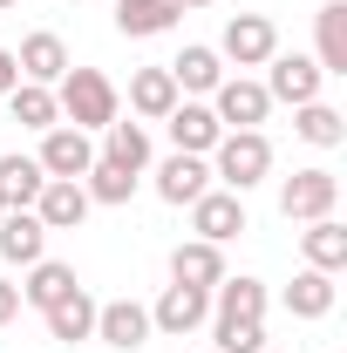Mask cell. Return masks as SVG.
Listing matches in <instances>:
<instances>
[{"label":"cell","instance_id":"cell-1","mask_svg":"<svg viewBox=\"0 0 347 353\" xmlns=\"http://www.w3.org/2000/svg\"><path fill=\"white\" fill-rule=\"evenodd\" d=\"M55 109H62L75 130H109L116 109H123V95H116V82H109L102 68H68V75L55 82Z\"/></svg>","mask_w":347,"mask_h":353},{"label":"cell","instance_id":"cell-2","mask_svg":"<svg viewBox=\"0 0 347 353\" xmlns=\"http://www.w3.org/2000/svg\"><path fill=\"white\" fill-rule=\"evenodd\" d=\"M272 176V143H265L259 130H225L212 143V183H225V190H252V183H265Z\"/></svg>","mask_w":347,"mask_h":353},{"label":"cell","instance_id":"cell-3","mask_svg":"<svg viewBox=\"0 0 347 353\" xmlns=\"http://www.w3.org/2000/svg\"><path fill=\"white\" fill-rule=\"evenodd\" d=\"M334 204H341V176L334 170H293L286 183H279V211L293 224H313V218H334Z\"/></svg>","mask_w":347,"mask_h":353},{"label":"cell","instance_id":"cell-4","mask_svg":"<svg viewBox=\"0 0 347 353\" xmlns=\"http://www.w3.org/2000/svg\"><path fill=\"white\" fill-rule=\"evenodd\" d=\"M279 54V28L265 14H232L225 21V41H218V61H238V68H265Z\"/></svg>","mask_w":347,"mask_h":353},{"label":"cell","instance_id":"cell-5","mask_svg":"<svg viewBox=\"0 0 347 353\" xmlns=\"http://www.w3.org/2000/svg\"><path fill=\"white\" fill-rule=\"evenodd\" d=\"M212 116L225 123V130H259L265 116H272V95H265V82L225 75V82L212 88Z\"/></svg>","mask_w":347,"mask_h":353},{"label":"cell","instance_id":"cell-6","mask_svg":"<svg viewBox=\"0 0 347 353\" xmlns=\"http://www.w3.org/2000/svg\"><path fill=\"white\" fill-rule=\"evenodd\" d=\"M48 176H75L82 183L88 163H95V143H88V130H75V123H55V130H41V157H35Z\"/></svg>","mask_w":347,"mask_h":353},{"label":"cell","instance_id":"cell-7","mask_svg":"<svg viewBox=\"0 0 347 353\" xmlns=\"http://www.w3.org/2000/svg\"><path fill=\"white\" fill-rule=\"evenodd\" d=\"M265 68H272V75H265V95H272V102H293V109H300V102H320V82H327V75H320L313 54H272Z\"/></svg>","mask_w":347,"mask_h":353},{"label":"cell","instance_id":"cell-8","mask_svg":"<svg viewBox=\"0 0 347 353\" xmlns=\"http://www.w3.org/2000/svg\"><path fill=\"white\" fill-rule=\"evenodd\" d=\"M205 190H212V163H205V157H184V150H171V157L157 163V197H164V204L191 211Z\"/></svg>","mask_w":347,"mask_h":353},{"label":"cell","instance_id":"cell-9","mask_svg":"<svg viewBox=\"0 0 347 353\" xmlns=\"http://www.w3.org/2000/svg\"><path fill=\"white\" fill-rule=\"evenodd\" d=\"M205 319H212V292H198V285H164V299H157V306H150V333H177V340H184V333H191V326H205Z\"/></svg>","mask_w":347,"mask_h":353},{"label":"cell","instance_id":"cell-10","mask_svg":"<svg viewBox=\"0 0 347 353\" xmlns=\"http://www.w3.org/2000/svg\"><path fill=\"white\" fill-rule=\"evenodd\" d=\"M191 231H198L205 245L238 238V231H245V197H238V190H205V197L191 204Z\"/></svg>","mask_w":347,"mask_h":353},{"label":"cell","instance_id":"cell-11","mask_svg":"<svg viewBox=\"0 0 347 353\" xmlns=\"http://www.w3.org/2000/svg\"><path fill=\"white\" fill-rule=\"evenodd\" d=\"M95 340L116 353H136L150 340V306H136V299H109V306H95Z\"/></svg>","mask_w":347,"mask_h":353},{"label":"cell","instance_id":"cell-12","mask_svg":"<svg viewBox=\"0 0 347 353\" xmlns=\"http://www.w3.org/2000/svg\"><path fill=\"white\" fill-rule=\"evenodd\" d=\"M35 218H41L48 231H82V218H88V190L75 183V176H48L41 197H35Z\"/></svg>","mask_w":347,"mask_h":353},{"label":"cell","instance_id":"cell-13","mask_svg":"<svg viewBox=\"0 0 347 353\" xmlns=\"http://www.w3.org/2000/svg\"><path fill=\"white\" fill-rule=\"evenodd\" d=\"M164 130H171V143L184 157H212V143L225 136V123L212 116V102H177L171 116H164Z\"/></svg>","mask_w":347,"mask_h":353},{"label":"cell","instance_id":"cell-14","mask_svg":"<svg viewBox=\"0 0 347 353\" xmlns=\"http://www.w3.org/2000/svg\"><path fill=\"white\" fill-rule=\"evenodd\" d=\"M14 61H21V82H41V88H55L68 68H75V61H68V41H62V34H48V28H41V34H28Z\"/></svg>","mask_w":347,"mask_h":353},{"label":"cell","instance_id":"cell-15","mask_svg":"<svg viewBox=\"0 0 347 353\" xmlns=\"http://www.w3.org/2000/svg\"><path fill=\"white\" fill-rule=\"evenodd\" d=\"M184 0H116V34L123 41H150V34H171Z\"/></svg>","mask_w":347,"mask_h":353},{"label":"cell","instance_id":"cell-16","mask_svg":"<svg viewBox=\"0 0 347 353\" xmlns=\"http://www.w3.org/2000/svg\"><path fill=\"white\" fill-rule=\"evenodd\" d=\"M41 183H48V170L35 163V157L7 150V157H0V211H35Z\"/></svg>","mask_w":347,"mask_h":353},{"label":"cell","instance_id":"cell-17","mask_svg":"<svg viewBox=\"0 0 347 353\" xmlns=\"http://www.w3.org/2000/svg\"><path fill=\"white\" fill-rule=\"evenodd\" d=\"M313 61H320V75H347V0H327L320 14H313Z\"/></svg>","mask_w":347,"mask_h":353},{"label":"cell","instance_id":"cell-18","mask_svg":"<svg viewBox=\"0 0 347 353\" xmlns=\"http://www.w3.org/2000/svg\"><path fill=\"white\" fill-rule=\"evenodd\" d=\"M177 102V82H171V68H136L130 75V116H143V123H164Z\"/></svg>","mask_w":347,"mask_h":353},{"label":"cell","instance_id":"cell-19","mask_svg":"<svg viewBox=\"0 0 347 353\" xmlns=\"http://www.w3.org/2000/svg\"><path fill=\"white\" fill-rule=\"evenodd\" d=\"M171 279H177V285L212 292L218 279H225V252H218V245H205V238H184V245L171 252Z\"/></svg>","mask_w":347,"mask_h":353},{"label":"cell","instance_id":"cell-20","mask_svg":"<svg viewBox=\"0 0 347 353\" xmlns=\"http://www.w3.org/2000/svg\"><path fill=\"white\" fill-rule=\"evenodd\" d=\"M136 183H143V170L116 163V157H102V150H95V163H88V176H82L88 204H130V197H136Z\"/></svg>","mask_w":347,"mask_h":353},{"label":"cell","instance_id":"cell-21","mask_svg":"<svg viewBox=\"0 0 347 353\" xmlns=\"http://www.w3.org/2000/svg\"><path fill=\"white\" fill-rule=\"evenodd\" d=\"M0 259H7V265L48 259V224L35 218V211H7V224H0Z\"/></svg>","mask_w":347,"mask_h":353},{"label":"cell","instance_id":"cell-22","mask_svg":"<svg viewBox=\"0 0 347 353\" xmlns=\"http://www.w3.org/2000/svg\"><path fill=\"white\" fill-rule=\"evenodd\" d=\"M171 68L177 95H212L218 82H225V61H218V48H184L177 61H164Z\"/></svg>","mask_w":347,"mask_h":353},{"label":"cell","instance_id":"cell-23","mask_svg":"<svg viewBox=\"0 0 347 353\" xmlns=\"http://www.w3.org/2000/svg\"><path fill=\"white\" fill-rule=\"evenodd\" d=\"M300 252H306L313 272H341V265H347V224L341 218H313L300 231Z\"/></svg>","mask_w":347,"mask_h":353},{"label":"cell","instance_id":"cell-24","mask_svg":"<svg viewBox=\"0 0 347 353\" xmlns=\"http://www.w3.org/2000/svg\"><path fill=\"white\" fill-rule=\"evenodd\" d=\"M212 312H218V319H265V285L225 272V279L212 285Z\"/></svg>","mask_w":347,"mask_h":353},{"label":"cell","instance_id":"cell-25","mask_svg":"<svg viewBox=\"0 0 347 353\" xmlns=\"http://www.w3.org/2000/svg\"><path fill=\"white\" fill-rule=\"evenodd\" d=\"M68 292H75V265H62V259H35L28 265V285H21V299H28V306H55V299H68Z\"/></svg>","mask_w":347,"mask_h":353},{"label":"cell","instance_id":"cell-26","mask_svg":"<svg viewBox=\"0 0 347 353\" xmlns=\"http://www.w3.org/2000/svg\"><path fill=\"white\" fill-rule=\"evenodd\" d=\"M286 312H293V319H327V312H334V272H313V265H306L300 279L286 285Z\"/></svg>","mask_w":347,"mask_h":353},{"label":"cell","instance_id":"cell-27","mask_svg":"<svg viewBox=\"0 0 347 353\" xmlns=\"http://www.w3.org/2000/svg\"><path fill=\"white\" fill-rule=\"evenodd\" d=\"M48 333H55V340H68V347H75V340H95V299H88L82 285H75L68 299H55V306H48Z\"/></svg>","mask_w":347,"mask_h":353},{"label":"cell","instance_id":"cell-28","mask_svg":"<svg viewBox=\"0 0 347 353\" xmlns=\"http://www.w3.org/2000/svg\"><path fill=\"white\" fill-rule=\"evenodd\" d=\"M293 130H300L313 150H341L347 143V116L334 102H300V109H293Z\"/></svg>","mask_w":347,"mask_h":353},{"label":"cell","instance_id":"cell-29","mask_svg":"<svg viewBox=\"0 0 347 353\" xmlns=\"http://www.w3.org/2000/svg\"><path fill=\"white\" fill-rule=\"evenodd\" d=\"M7 109H14L21 130H55V123H62L55 88H41V82H14V88H7Z\"/></svg>","mask_w":347,"mask_h":353},{"label":"cell","instance_id":"cell-30","mask_svg":"<svg viewBox=\"0 0 347 353\" xmlns=\"http://www.w3.org/2000/svg\"><path fill=\"white\" fill-rule=\"evenodd\" d=\"M102 136H109L102 157H116V163H130V170H150V130H143V123H123V116H116Z\"/></svg>","mask_w":347,"mask_h":353},{"label":"cell","instance_id":"cell-31","mask_svg":"<svg viewBox=\"0 0 347 353\" xmlns=\"http://www.w3.org/2000/svg\"><path fill=\"white\" fill-rule=\"evenodd\" d=\"M212 333H218L212 353H259L265 347V326H259V319H218Z\"/></svg>","mask_w":347,"mask_h":353},{"label":"cell","instance_id":"cell-32","mask_svg":"<svg viewBox=\"0 0 347 353\" xmlns=\"http://www.w3.org/2000/svg\"><path fill=\"white\" fill-rule=\"evenodd\" d=\"M14 312H21V285H14V279H0V326H7Z\"/></svg>","mask_w":347,"mask_h":353},{"label":"cell","instance_id":"cell-33","mask_svg":"<svg viewBox=\"0 0 347 353\" xmlns=\"http://www.w3.org/2000/svg\"><path fill=\"white\" fill-rule=\"evenodd\" d=\"M21 82V61H14V48H0V95Z\"/></svg>","mask_w":347,"mask_h":353},{"label":"cell","instance_id":"cell-34","mask_svg":"<svg viewBox=\"0 0 347 353\" xmlns=\"http://www.w3.org/2000/svg\"><path fill=\"white\" fill-rule=\"evenodd\" d=\"M7 7H14V0H0V14H7Z\"/></svg>","mask_w":347,"mask_h":353},{"label":"cell","instance_id":"cell-35","mask_svg":"<svg viewBox=\"0 0 347 353\" xmlns=\"http://www.w3.org/2000/svg\"><path fill=\"white\" fill-rule=\"evenodd\" d=\"M184 7H205V0H184Z\"/></svg>","mask_w":347,"mask_h":353},{"label":"cell","instance_id":"cell-36","mask_svg":"<svg viewBox=\"0 0 347 353\" xmlns=\"http://www.w3.org/2000/svg\"><path fill=\"white\" fill-rule=\"evenodd\" d=\"M259 353H272V347H259Z\"/></svg>","mask_w":347,"mask_h":353}]
</instances>
